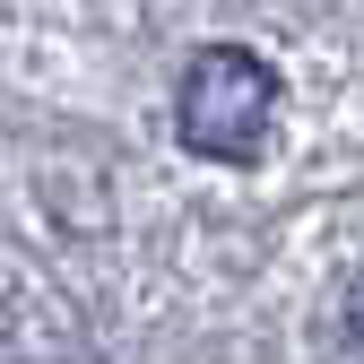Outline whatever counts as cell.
<instances>
[{
    "mask_svg": "<svg viewBox=\"0 0 364 364\" xmlns=\"http://www.w3.org/2000/svg\"><path fill=\"white\" fill-rule=\"evenodd\" d=\"M173 122L200 156L252 165L269 148V130H278V70L260 53H243V43H200L182 87H173Z\"/></svg>",
    "mask_w": 364,
    "mask_h": 364,
    "instance_id": "6da1fadb",
    "label": "cell"
},
{
    "mask_svg": "<svg viewBox=\"0 0 364 364\" xmlns=\"http://www.w3.org/2000/svg\"><path fill=\"white\" fill-rule=\"evenodd\" d=\"M321 364H364V260L338 278V295L321 312Z\"/></svg>",
    "mask_w": 364,
    "mask_h": 364,
    "instance_id": "7a4b0ae2",
    "label": "cell"
}]
</instances>
